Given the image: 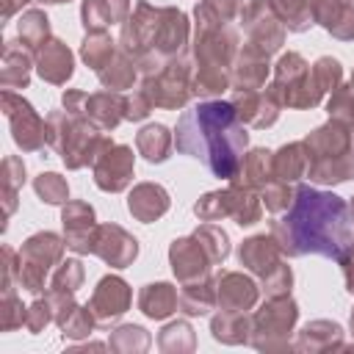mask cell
Returning <instances> with one entry per match:
<instances>
[{
    "label": "cell",
    "mask_w": 354,
    "mask_h": 354,
    "mask_svg": "<svg viewBox=\"0 0 354 354\" xmlns=\"http://www.w3.org/2000/svg\"><path fill=\"white\" fill-rule=\"evenodd\" d=\"M169 266H171L180 285L213 274V263H210L207 252L202 249V243L194 238V232L183 235V238H174L169 243Z\"/></svg>",
    "instance_id": "603a6c76"
},
{
    "label": "cell",
    "mask_w": 354,
    "mask_h": 354,
    "mask_svg": "<svg viewBox=\"0 0 354 354\" xmlns=\"http://www.w3.org/2000/svg\"><path fill=\"white\" fill-rule=\"evenodd\" d=\"M260 299V285L243 271H218L216 274V310L252 313Z\"/></svg>",
    "instance_id": "44dd1931"
},
{
    "label": "cell",
    "mask_w": 354,
    "mask_h": 354,
    "mask_svg": "<svg viewBox=\"0 0 354 354\" xmlns=\"http://www.w3.org/2000/svg\"><path fill=\"white\" fill-rule=\"evenodd\" d=\"M279 22L288 33H304L315 25L313 19V3L310 0H268Z\"/></svg>",
    "instance_id": "b9f144b4"
},
{
    "label": "cell",
    "mask_w": 354,
    "mask_h": 354,
    "mask_svg": "<svg viewBox=\"0 0 354 354\" xmlns=\"http://www.w3.org/2000/svg\"><path fill=\"white\" fill-rule=\"evenodd\" d=\"M158 22H160V6H152L147 0L136 3L130 17L119 25V50H124L136 61L149 55L155 44Z\"/></svg>",
    "instance_id": "9a60e30c"
},
{
    "label": "cell",
    "mask_w": 354,
    "mask_h": 354,
    "mask_svg": "<svg viewBox=\"0 0 354 354\" xmlns=\"http://www.w3.org/2000/svg\"><path fill=\"white\" fill-rule=\"evenodd\" d=\"M64 249L66 241L64 235L53 232V230H39L33 235H28L19 246V266H17V285L33 296L44 293L47 288V277L53 274V268L64 260Z\"/></svg>",
    "instance_id": "ba28073f"
},
{
    "label": "cell",
    "mask_w": 354,
    "mask_h": 354,
    "mask_svg": "<svg viewBox=\"0 0 354 354\" xmlns=\"http://www.w3.org/2000/svg\"><path fill=\"white\" fill-rule=\"evenodd\" d=\"M329 348H346V343H343V326L337 321L315 318V321H307L296 332L293 351L318 354V351H329Z\"/></svg>",
    "instance_id": "f1b7e54d"
},
{
    "label": "cell",
    "mask_w": 354,
    "mask_h": 354,
    "mask_svg": "<svg viewBox=\"0 0 354 354\" xmlns=\"http://www.w3.org/2000/svg\"><path fill=\"white\" fill-rule=\"evenodd\" d=\"M313 19L337 41H354V0H310Z\"/></svg>",
    "instance_id": "83f0119b"
},
{
    "label": "cell",
    "mask_w": 354,
    "mask_h": 354,
    "mask_svg": "<svg viewBox=\"0 0 354 354\" xmlns=\"http://www.w3.org/2000/svg\"><path fill=\"white\" fill-rule=\"evenodd\" d=\"M210 335L224 346H243L252 337V313H230L218 310L210 315Z\"/></svg>",
    "instance_id": "836d02e7"
},
{
    "label": "cell",
    "mask_w": 354,
    "mask_h": 354,
    "mask_svg": "<svg viewBox=\"0 0 354 354\" xmlns=\"http://www.w3.org/2000/svg\"><path fill=\"white\" fill-rule=\"evenodd\" d=\"M348 326H351V335H354V310H351V318H348ZM354 348V346H351Z\"/></svg>",
    "instance_id": "94428289"
},
{
    "label": "cell",
    "mask_w": 354,
    "mask_h": 354,
    "mask_svg": "<svg viewBox=\"0 0 354 354\" xmlns=\"http://www.w3.org/2000/svg\"><path fill=\"white\" fill-rule=\"evenodd\" d=\"M268 91L279 100L282 108H293V111H310L321 105V100L326 97L313 77V66L304 61L301 53L293 50L282 53L271 66Z\"/></svg>",
    "instance_id": "8992f818"
},
{
    "label": "cell",
    "mask_w": 354,
    "mask_h": 354,
    "mask_svg": "<svg viewBox=\"0 0 354 354\" xmlns=\"http://www.w3.org/2000/svg\"><path fill=\"white\" fill-rule=\"evenodd\" d=\"M133 11V0H83L80 22L86 30H105L111 25H122Z\"/></svg>",
    "instance_id": "4dcf8cb0"
},
{
    "label": "cell",
    "mask_w": 354,
    "mask_h": 354,
    "mask_svg": "<svg viewBox=\"0 0 354 354\" xmlns=\"http://www.w3.org/2000/svg\"><path fill=\"white\" fill-rule=\"evenodd\" d=\"M50 324H55V310H53V304H50V299H47V293H44V296H39L36 301L28 304L25 329H28L30 335H39V332H44Z\"/></svg>",
    "instance_id": "db71d44e"
},
{
    "label": "cell",
    "mask_w": 354,
    "mask_h": 354,
    "mask_svg": "<svg viewBox=\"0 0 354 354\" xmlns=\"http://www.w3.org/2000/svg\"><path fill=\"white\" fill-rule=\"evenodd\" d=\"M25 315H28V307L22 304V299L17 296L14 288H6L3 290V299H0V329L3 332H14L19 326H25Z\"/></svg>",
    "instance_id": "816d5d0a"
},
{
    "label": "cell",
    "mask_w": 354,
    "mask_h": 354,
    "mask_svg": "<svg viewBox=\"0 0 354 354\" xmlns=\"http://www.w3.org/2000/svg\"><path fill=\"white\" fill-rule=\"evenodd\" d=\"M241 50V33L235 25L224 28H194L191 61L194 66H221L232 72V61Z\"/></svg>",
    "instance_id": "4fadbf2b"
},
{
    "label": "cell",
    "mask_w": 354,
    "mask_h": 354,
    "mask_svg": "<svg viewBox=\"0 0 354 354\" xmlns=\"http://www.w3.org/2000/svg\"><path fill=\"white\" fill-rule=\"evenodd\" d=\"M33 69H36V55L19 39L3 41V55H0V86L3 88H11V91L28 88Z\"/></svg>",
    "instance_id": "484cf974"
},
{
    "label": "cell",
    "mask_w": 354,
    "mask_h": 354,
    "mask_svg": "<svg viewBox=\"0 0 354 354\" xmlns=\"http://www.w3.org/2000/svg\"><path fill=\"white\" fill-rule=\"evenodd\" d=\"M97 80H100L102 88H108V91H127V88H136V80H141L138 64H136V58H130L124 50H116L113 58L97 72Z\"/></svg>",
    "instance_id": "e575fe53"
},
{
    "label": "cell",
    "mask_w": 354,
    "mask_h": 354,
    "mask_svg": "<svg viewBox=\"0 0 354 354\" xmlns=\"http://www.w3.org/2000/svg\"><path fill=\"white\" fill-rule=\"evenodd\" d=\"M61 108L86 116L88 122H94L102 133L116 130L124 122V91H80V88H66L61 94Z\"/></svg>",
    "instance_id": "7c38bea8"
},
{
    "label": "cell",
    "mask_w": 354,
    "mask_h": 354,
    "mask_svg": "<svg viewBox=\"0 0 354 354\" xmlns=\"http://www.w3.org/2000/svg\"><path fill=\"white\" fill-rule=\"evenodd\" d=\"M0 108L3 116L8 119L11 138L22 152H39L47 144V119L39 116V111L11 88H3L0 94Z\"/></svg>",
    "instance_id": "8fae6325"
},
{
    "label": "cell",
    "mask_w": 354,
    "mask_h": 354,
    "mask_svg": "<svg viewBox=\"0 0 354 354\" xmlns=\"http://www.w3.org/2000/svg\"><path fill=\"white\" fill-rule=\"evenodd\" d=\"M94 254L111 268H127L138 257V238L133 232H127L122 224H116V221L97 224Z\"/></svg>",
    "instance_id": "d6986e66"
},
{
    "label": "cell",
    "mask_w": 354,
    "mask_h": 354,
    "mask_svg": "<svg viewBox=\"0 0 354 354\" xmlns=\"http://www.w3.org/2000/svg\"><path fill=\"white\" fill-rule=\"evenodd\" d=\"M55 324H58L64 340H86L97 329V321H94V313L88 310V304H77V301Z\"/></svg>",
    "instance_id": "f6af8a7d"
},
{
    "label": "cell",
    "mask_w": 354,
    "mask_h": 354,
    "mask_svg": "<svg viewBox=\"0 0 354 354\" xmlns=\"http://www.w3.org/2000/svg\"><path fill=\"white\" fill-rule=\"evenodd\" d=\"M28 3L30 0H0V17H3V22H11L14 14H22V8Z\"/></svg>",
    "instance_id": "680465c9"
},
{
    "label": "cell",
    "mask_w": 354,
    "mask_h": 354,
    "mask_svg": "<svg viewBox=\"0 0 354 354\" xmlns=\"http://www.w3.org/2000/svg\"><path fill=\"white\" fill-rule=\"evenodd\" d=\"M17 39L36 55L39 47H44L53 33H50V17L41 8H25L17 19Z\"/></svg>",
    "instance_id": "ab89813d"
},
{
    "label": "cell",
    "mask_w": 354,
    "mask_h": 354,
    "mask_svg": "<svg viewBox=\"0 0 354 354\" xmlns=\"http://www.w3.org/2000/svg\"><path fill=\"white\" fill-rule=\"evenodd\" d=\"M307 166H310V155H307L304 138H301V141L282 144V147L274 152V177H277V180L299 183L301 177H307Z\"/></svg>",
    "instance_id": "74e56055"
},
{
    "label": "cell",
    "mask_w": 354,
    "mask_h": 354,
    "mask_svg": "<svg viewBox=\"0 0 354 354\" xmlns=\"http://www.w3.org/2000/svg\"><path fill=\"white\" fill-rule=\"evenodd\" d=\"M158 348L163 354H191L196 348V335L194 326L183 318L169 321L160 332H158Z\"/></svg>",
    "instance_id": "ee69618b"
},
{
    "label": "cell",
    "mask_w": 354,
    "mask_h": 354,
    "mask_svg": "<svg viewBox=\"0 0 354 354\" xmlns=\"http://www.w3.org/2000/svg\"><path fill=\"white\" fill-rule=\"evenodd\" d=\"M136 174V155L127 144H111L94 163H91V180L105 194H122L130 188Z\"/></svg>",
    "instance_id": "2e32d148"
},
{
    "label": "cell",
    "mask_w": 354,
    "mask_h": 354,
    "mask_svg": "<svg viewBox=\"0 0 354 354\" xmlns=\"http://www.w3.org/2000/svg\"><path fill=\"white\" fill-rule=\"evenodd\" d=\"M86 279V268L77 257H69V260H61L53 274H50V282H47V290H58V293H77V288L83 285Z\"/></svg>",
    "instance_id": "7dc6e473"
},
{
    "label": "cell",
    "mask_w": 354,
    "mask_h": 354,
    "mask_svg": "<svg viewBox=\"0 0 354 354\" xmlns=\"http://www.w3.org/2000/svg\"><path fill=\"white\" fill-rule=\"evenodd\" d=\"M238 263L260 279V293L266 299L271 296H288L293 288V271L285 263V252L279 249L277 238L268 232L249 235L238 246Z\"/></svg>",
    "instance_id": "5b68a950"
},
{
    "label": "cell",
    "mask_w": 354,
    "mask_h": 354,
    "mask_svg": "<svg viewBox=\"0 0 354 354\" xmlns=\"http://www.w3.org/2000/svg\"><path fill=\"white\" fill-rule=\"evenodd\" d=\"M174 149L205 163L218 180L230 183L249 149V133L230 100H202L177 119Z\"/></svg>",
    "instance_id": "7a4b0ae2"
},
{
    "label": "cell",
    "mask_w": 354,
    "mask_h": 354,
    "mask_svg": "<svg viewBox=\"0 0 354 354\" xmlns=\"http://www.w3.org/2000/svg\"><path fill=\"white\" fill-rule=\"evenodd\" d=\"M271 180H274V152L266 147H254V149H246V155L241 158V166L230 183L252 188V191H263Z\"/></svg>",
    "instance_id": "f546056e"
},
{
    "label": "cell",
    "mask_w": 354,
    "mask_h": 354,
    "mask_svg": "<svg viewBox=\"0 0 354 354\" xmlns=\"http://www.w3.org/2000/svg\"><path fill=\"white\" fill-rule=\"evenodd\" d=\"M313 77L318 83V88L324 94H332L340 83H343V64L332 55H321L315 64H313Z\"/></svg>",
    "instance_id": "f5cc1de1"
},
{
    "label": "cell",
    "mask_w": 354,
    "mask_h": 354,
    "mask_svg": "<svg viewBox=\"0 0 354 354\" xmlns=\"http://www.w3.org/2000/svg\"><path fill=\"white\" fill-rule=\"evenodd\" d=\"M293 194H296V183H285V180H271L263 191H260V199H263V207L268 213H285L293 202Z\"/></svg>",
    "instance_id": "f907efd6"
},
{
    "label": "cell",
    "mask_w": 354,
    "mask_h": 354,
    "mask_svg": "<svg viewBox=\"0 0 354 354\" xmlns=\"http://www.w3.org/2000/svg\"><path fill=\"white\" fill-rule=\"evenodd\" d=\"M0 199H3V218L8 221L17 210L19 191L25 185V160L19 155H6L0 166Z\"/></svg>",
    "instance_id": "f35d334b"
},
{
    "label": "cell",
    "mask_w": 354,
    "mask_h": 354,
    "mask_svg": "<svg viewBox=\"0 0 354 354\" xmlns=\"http://www.w3.org/2000/svg\"><path fill=\"white\" fill-rule=\"evenodd\" d=\"M169 207H171V196L160 183H136L127 194V210L141 224H152L163 218Z\"/></svg>",
    "instance_id": "4316f807"
},
{
    "label": "cell",
    "mask_w": 354,
    "mask_h": 354,
    "mask_svg": "<svg viewBox=\"0 0 354 354\" xmlns=\"http://www.w3.org/2000/svg\"><path fill=\"white\" fill-rule=\"evenodd\" d=\"M39 3H44V6H61V3H69V0H39Z\"/></svg>",
    "instance_id": "91938a15"
},
{
    "label": "cell",
    "mask_w": 354,
    "mask_h": 354,
    "mask_svg": "<svg viewBox=\"0 0 354 354\" xmlns=\"http://www.w3.org/2000/svg\"><path fill=\"white\" fill-rule=\"evenodd\" d=\"M243 0H199L194 6V28H224L241 19Z\"/></svg>",
    "instance_id": "8d00e7d4"
},
{
    "label": "cell",
    "mask_w": 354,
    "mask_h": 354,
    "mask_svg": "<svg viewBox=\"0 0 354 354\" xmlns=\"http://www.w3.org/2000/svg\"><path fill=\"white\" fill-rule=\"evenodd\" d=\"M194 213H196L199 221L232 218L238 227H252L263 216V199H260V191L227 183V188L202 194L194 202Z\"/></svg>",
    "instance_id": "9c48e42d"
},
{
    "label": "cell",
    "mask_w": 354,
    "mask_h": 354,
    "mask_svg": "<svg viewBox=\"0 0 354 354\" xmlns=\"http://www.w3.org/2000/svg\"><path fill=\"white\" fill-rule=\"evenodd\" d=\"M348 205H351V218H354V196H351V202H348Z\"/></svg>",
    "instance_id": "6125c7cd"
},
{
    "label": "cell",
    "mask_w": 354,
    "mask_h": 354,
    "mask_svg": "<svg viewBox=\"0 0 354 354\" xmlns=\"http://www.w3.org/2000/svg\"><path fill=\"white\" fill-rule=\"evenodd\" d=\"M86 304L94 313L97 326H111V324H116L130 310V304H133V288L127 285L124 277L105 274L97 282V288H94V293H91V299Z\"/></svg>",
    "instance_id": "e0dca14e"
},
{
    "label": "cell",
    "mask_w": 354,
    "mask_h": 354,
    "mask_svg": "<svg viewBox=\"0 0 354 354\" xmlns=\"http://www.w3.org/2000/svg\"><path fill=\"white\" fill-rule=\"evenodd\" d=\"M299 321V304L288 296H271L257 310H252V337L249 346L257 351H290Z\"/></svg>",
    "instance_id": "52a82bcc"
},
{
    "label": "cell",
    "mask_w": 354,
    "mask_h": 354,
    "mask_svg": "<svg viewBox=\"0 0 354 354\" xmlns=\"http://www.w3.org/2000/svg\"><path fill=\"white\" fill-rule=\"evenodd\" d=\"M348 83H351V86H354V75H351V80H348Z\"/></svg>",
    "instance_id": "be15d7a7"
},
{
    "label": "cell",
    "mask_w": 354,
    "mask_h": 354,
    "mask_svg": "<svg viewBox=\"0 0 354 354\" xmlns=\"http://www.w3.org/2000/svg\"><path fill=\"white\" fill-rule=\"evenodd\" d=\"M136 152L147 163H166L174 152V133L160 122L144 124L136 133Z\"/></svg>",
    "instance_id": "d6a6232c"
},
{
    "label": "cell",
    "mask_w": 354,
    "mask_h": 354,
    "mask_svg": "<svg viewBox=\"0 0 354 354\" xmlns=\"http://www.w3.org/2000/svg\"><path fill=\"white\" fill-rule=\"evenodd\" d=\"M340 266V271H343V282H346V293H351L354 296V249L337 263Z\"/></svg>",
    "instance_id": "6f0895ef"
},
{
    "label": "cell",
    "mask_w": 354,
    "mask_h": 354,
    "mask_svg": "<svg viewBox=\"0 0 354 354\" xmlns=\"http://www.w3.org/2000/svg\"><path fill=\"white\" fill-rule=\"evenodd\" d=\"M194 61L183 53L177 58H169L155 75H147L141 77V88L147 91L149 102L155 108H163V111H180L191 102L194 97Z\"/></svg>",
    "instance_id": "30bf717a"
},
{
    "label": "cell",
    "mask_w": 354,
    "mask_h": 354,
    "mask_svg": "<svg viewBox=\"0 0 354 354\" xmlns=\"http://www.w3.org/2000/svg\"><path fill=\"white\" fill-rule=\"evenodd\" d=\"M194 238L202 243V249L207 252V257H210L213 266H221L230 257V249L232 246H230V235H227L224 227H218L213 221H205V224H199L194 230Z\"/></svg>",
    "instance_id": "bcb514c9"
},
{
    "label": "cell",
    "mask_w": 354,
    "mask_h": 354,
    "mask_svg": "<svg viewBox=\"0 0 354 354\" xmlns=\"http://www.w3.org/2000/svg\"><path fill=\"white\" fill-rule=\"evenodd\" d=\"M180 310L185 315H207L216 310V274L180 285Z\"/></svg>",
    "instance_id": "d590c367"
},
{
    "label": "cell",
    "mask_w": 354,
    "mask_h": 354,
    "mask_svg": "<svg viewBox=\"0 0 354 354\" xmlns=\"http://www.w3.org/2000/svg\"><path fill=\"white\" fill-rule=\"evenodd\" d=\"M326 113L329 119H337L348 127L351 133V141H354V86L351 83H340L329 100H326Z\"/></svg>",
    "instance_id": "681fc988"
},
{
    "label": "cell",
    "mask_w": 354,
    "mask_h": 354,
    "mask_svg": "<svg viewBox=\"0 0 354 354\" xmlns=\"http://www.w3.org/2000/svg\"><path fill=\"white\" fill-rule=\"evenodd\" d=\"M33 191L44 205H66L69 202V183L58 171H41L33 177Z\"/></svg>",
    "instance_id": "c3c4849f"
},
{
    "label": "cell",
    "mask_w": 354,
    "mask_h": 354,
    "mask_svg": "<svg viewBox=\"0 0 354 354\" xmlns=\"http://www.w3.org/2000/svg\"><path fill=\"white\" fill-rule=\"evenodd\" d=\"M119 50V41L111 39L108 30H86L83 41H80V61L97 75Z\"/></svg>",
    "instance_id": "60d3db41"
},
{
    "label": "cell",
    "mask_w": 354,
    "mask_h": 354,
    "mask_svg": "<svg viewBox=\"0 0 354 354\" xmlns=\"http://www.w3.org/2000/svg\"><path fill=\"white\" fill-rule=\"evenodd\" d=\"M191 47V22L188 14L177 6H160V22L155 33V44L149 55H158L163 61L183 55Z\"/></svg>",
    "instance_id": "ffe728a7"
},
{
    "label": "cell",
    "mask_w": 354,
    "mask_h": 354,
    "mask_svg": "<svg viewBox=\"0 0 354 354\" xmlns=\"http://www.w3.org/2000/svg\"><path fill=\"white\" fill-rule=\"evenodd\" d=\"M152 346L149 332L141 324H119L111 329L108 348L116 354H144Z\"/></svg>",
    "instance_id": "7bdbcfd3"
},
{
    "label": "cell",
    "mask_w": 354,
    "mask_h": 354,
    "mask_svg": "<svg viewBox=\"0 0 354 354\" xmlns=\"http://www.w3.org/2000/svg\"><path fill=\"white\" fill-rule=\"evenodd\" d=\"M138 310L152 321H166L180 310V290L171 282H149L138 290Z\"/></svg>",
    "instance_id": "1f68e13d"
},
{
    "label": "cell",
    "mask_w": 354,
    "mask_h": 354,
    "mask_svg": "<svg viewBox=\"0 0 354 354\" xmlns=\"http://www.w3.org/2000/svg\"><path fill=\"white\" fill-rule=\"evenodd\" d=\"M152 108L155 105L149 102V97H147V91L141 86L124 94V119L127 122H144L152 113Z\"/></svg>",
    "instance_id": "11a10c76"
},
{
    "label": "cell",
    "mask_w": 354,
    "mask_h": 354,
    "mask_svg": "<svg viewBox=\"0 0 354 354\" xmlns=\"http://www.w3.org/2000/svg\"><path fill=\"white\" fill-rule=\"evenodd\" d=\"M238 111V119L246 124V127H254V130H268L277 124L279 113H282V105L279 100L268 91V86L263 88H254V91H235L232 100H230Z\"/></svg>",
    "instance_id": "7402d4cb"
},
{
    "label": "cell",
    "mask_w": 354,
    "mask_h": 354,
    "mask_svg": "<svg viewBox=\"0 0 354 354\" xmlns=\"http://www.w3.org/2000/svg\"><path fill=\"white\" fill-rule=\"evenodd\" d=\"M61 224H64V241L66 249L75 254H94V238H97V213L83 199H69L61 205Z\"/></svg>",
    "instance_id": "ac0fdd59"
},
{
    "label": "cell",
    "mask_w": 354,
    "mask_h": 354,
    "mask_svg": "<svg viewBox=\"0 0 354 354\" xmlns=\"http://www.w3.org/2000/svg\"><path fill=\"white\" fill-rule=\"evenodd\" d=\"M271 75V55L252 41H243L235 61H232V88L235 91H254L263 88Z\"/></svg>",
    "instance_id": "cb8c5ba5"
},
{
    "label": "cell",
    "mask_w": 354,
    "mask_h": 354,
    "mask_svg": "<svg viewBox=\"0 0 354 354\" xmlns=\"http://www.w3.org/2000/svg\"><path fill=\"white\" fill-rule=\"evenodd\" d=\"M17 266H19V249L3 246V279H0V290L14 288V282H17Z\"/></svg>",
    "instance_id": "9f6ffc18"
},
{
    "label": "cell",
    "mask_w": 354,
    "mask_h": 354,
    "mask_svg": "<svg viewBox=\"0 0 354 354\" xmlns=\"http://www.w3.org/2000/svg\"><path fill=\"white\" fill-rule=\"evenodd\" d=\"M271 235L285 257L318 254L340 263L354 249L351 205L332 191L296 183L288 213L271 221Z\"/></svg>",
    "instance_id": "6da1fadb"
},
{
    "label": "cell",
    "mask_w": 354,
    "mask_h": 354,
    "mask_svg": "<svg viewBox=\"0 0 354 354\" xmlns=\"http://www.w3.org/2000/svg\"><path fill=\"white\" fill-rule=\"evenodd\" d=\"M241 28L246 33V41H252L254 47L266 50L268 55L279 53L282 44H285V25L279 22V17L274 14L271 3L268 0H249L243 6V14H241Z\"/></svg>",
    "instance_id": "5bb4252c"
},
{
    "label": "cell",
    "mask_w": 354,
    "mask_h": 354,
    "mask_svg": "<svg viewBox=\"0 0 354 354\" xmlns=\"http://www.w3.org/2000/svg\"><path fill=\"white\" fill-rule=\"evenodd\" d=\"M310 166L307 177L318 185H340L354 180V141L343 122L329 119L304 138Z\"/></svg>",
    "instance_id": "277c9868"
},
{
    "label": "cell",
    "mask_w": 354,
    "mask_h": 354,
    "mask_svg": "<svg viewBox=\"0 0 354 354\" xmlns=\"http://www.w3.org/2000/svg\"><path fill=\"white\" fill-rule=\"evenodd\" d=\"M111 144L113 138L80 113L66 108H53L47 113V147L55 149V155H61L64 166L72 171L91 166Z\"/></svg>",
    "instance_id": "3957f363"
},
{
    "label": "cell",
    "mask_w": 354,
    "mask_h": 354,
    "mask_svg": "<svg viewBox=\"0 0 354 354\" xmlns=\"http://www.w3.org/2000/svg\"><path fill=\"white\" fill-rule=\"evenodd\" d=\"M36 75L50 86H66L75 75V53L58 36L36 50Z\"/></svg>",
    "instance_id": "d4e9b609"
}]
</instances>
